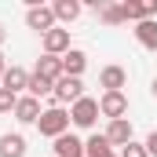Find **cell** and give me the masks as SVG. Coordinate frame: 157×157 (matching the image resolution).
<instances>
[{
  "label": "cell",
  "instance_id": "6da1fadb",
  "mask_svg": "<svg viewBox=\"0 0 157 157\" xmlns=\"http://www.w3.org/2000/svg\"><path fill=\"white\" fill-rule=\"evenodd\" d=\"M40 135H48V139H59V135H66L70 132V110H62V106H48L37 121Z\"/></svg>",
  "mask_w": 157,
  "mask_h": 157
},
{
  "label": "cell",
  "instance_id": "7a4b0ae2",
  "mask_svg": "<svg viewBox=\"0 0 157 157\" xmlns=\"http://www.w3.org/2000/svg\"><path fill=\"white\" fill-rule=\"evenodd\" d=\"M77 99H84V80L80 77H62L55 80V91H51V106H73Z\"/></svg>",
  "mask_w": 157,
  "mask_h": 157
},
{
  "label": "cell",
  "instance_id": "3957f363",
  "mask_svg": "<svg viewBox=\"0 0 157 157\" xmlns=\"http://www.w3.org/2000/svg\"><path fill=\"white\" fill-rule=\"evenodd\" d=\"M95 121H99V99L84 95V99H77V102L70 106V124H77V128H95Z\"/></svg>",
  "mask_w": 157,
  "mask_h": 157
},
{
  "label": "cell",
  "instance_id": "277c9868",
  "mask_svg": "<svg viewBox=\"0 0 157 157\" xmlns=\"http://www.w3.org/2000/svg\"><path fill=\"white\" fill-rule=\"evenodd\" d=\"M26 26H29V29H37L40 37H44V33H51V29H55V11H51L48 4H33V7L26 11Z\"/></svg>",
  "mask_w": 157,
  "mask_h": 157
},
{
  "label": "cell",
  "instance_id": "5b68a950",
  "mask_svg": "<svg viewBox=\"0 0 157 157\" xmlns=\"http://www.w3.org/2000/svg\"><path fill=\"white\" fill-rule=\"evenodd\" d=\"M99 113L110 121H121L128 113V95L124 91H102V99H99Z\"/></svg>",
  "mask_w": 157,
  "mask_h": 157
},
{
  "label": "cell",
  "instance_id": "8992f818",
  "mask_svg": "<svg viewBox=\"0 0 157 157\" xmlns=\"http://www.w3.org/2000/svg\"><path fill=\"white\" fill-rule=\"evenodd\" d=\"M40 99H33V95H18V102H15V121L18 124H37L40 121Z\"/></svg>",
  "mask_w": 157,
  "mask_h": 157
},
{
  "label": "cell",
  "instance_id": "52a82bcc",
  "mask_svg": "<svg viewBox=\"0 0 157 157\" xmlns=\"http://www.w3.org/2000/svg\"><path fill=\"white\" fill-rule=\"evenodd\" d=\"M70 51V29H51V33H44V55H55V59H62Z\"/></svg>",
  "mask_w": 157,
  "mask_h": 157
},
{
  "label": "cell",
  "instance_id": "ba28073f",
  "mask_svg": "<svg viewBox=\"0 0 157 157\" xmlns=\"http://www.w3.org/2000/svg\"><path fill=\"white\" fill-rule=\"evenodd\" d=\"M29 77H33V73H26L22 66H7V73H4V80H0V88L22 95V91H29Z\"/></svg>",
  "mask_w": 157,
  "mask_h": 157
},
{
  "label": "cell",
  "instance_id": "9c48e42d",
  "mask_svg": "<svg viewBox=\"0 0 157 157\" xmlns=\"http://www.w3.org/2000/svg\"><path fill=\"white\" fill-rule=\"evenodd\" d=\"M102 135L110 139V146H128V143H132V121H128V117L110 121V128H106Z\"/></svg>",
  "mask_w": 157,
  "mask_h": 157
},
{
  "label": "cell",
  "instance_id": "30bf717a",
  "mask_svg": "<svg viewBox=\"0 0 157 157\" xmlns=\"http://www.w3.org/2000/svg\"><path fill=\"white\" fill-rule=\"evenodd\" d=\"M37 77H44V80H62L66 73H62V59H55V55H40L37 59Z\"/></svg>",
  "mask_w": 157,
  "mask_h": 157
},
{
  "label": "cell",
  "instance_id": "8fae6325",
  "mask_svg": "<svg viewBox=\"0 0 157 157\" xmlns=\"http://www.w3.org/2000/svg\"><path fill=\"white\" fill-rule=\"evenodd\" d=\"M55 157H84V139H77V135H59L55 139Z\"/></svg>",
  "mask_w": 157,
  "mask_h": 157
},
{
  "label": "cell",
  "instance_id": "7c38bea8",
  "mask_svg": "<svg viewBox=\"0 0 157 157\" xmlns=\"http://www.w3.org/2000/svg\"><path fill=\"white\" fill-rule=\"evenodd\" d=\"M99 84H102L106 91H124V84H128V73H124V66H106V70L99 73Z\"/></svg>",
  "mask_w": 157,
  "mask_h": 157
},
{
  "label": "cell",
  "instance_id": "4fadbf2b",
  "mask_svg": "<svg viewBox=\"0 0 157 157\" xmlns=\"http://www.w3.org/2000/svg\"><path fill=\"white\" fill-rule=\"evenodd\" d=\"M135 40H139L146 51H157V18H143V22H135Z\"/></svg>",
  "mask_w": 157,
  "mask_h": 157
},
{
  "label": "cell",
  "instance_id": "5bb4252c",
  "mask_svg": "<svg viewBox=\"0 0 157 157\" xmlns=\"http://www.w3.org/2000/svg\"><path fill=\"white\" fill-rule=\"evenodd\" d=\"M84 66H88V55H84L80 48H70V51L62 55V73H66V77H80Z\"/></svg>",
  "mask_w": 157,
  "mask_h": 157
},
{
  "label": "cell",
  "instance_id": "9a60e30c",
  "mask_svg": "<svg viewBox=\"0 0 157 157\" xmlns=\"http://www.w3.org/2000/svg\"><path fill=\"white\" fill-rule=\"evenodd\" d=\"M0 157H26V139L18 132L0 135Z\"/></svg>",
  "mask_w": 157,
  "mask_h": 157
},
{
  "label": "cell",
  "instance_id": "2e32d148",
  "mask_svg": "<svg viewBox=\"0 0 157 157\" xmlns=\"http://www.w3.org/2000/svg\"><path fill=\"white\" fill-rule=\"evenodd\" d=\"M51 11H55V22H73V18H80L84 7H80L77 0H55Z\"/></svg>",
  "mask_w": 157,
  "mask_h": 157
},
{
  "label": "cell",
  "instance_id": "e0dca14e",
  "mask_svg": "<svg viewBox=\"0 0 157 157\" xmlns=\"http://www.w3.org/2000/svg\"><path fill=\"white\" fill-rule=\"evenodd\" d=\"M106 154H113V146H110L106 135H91V139H84V157H106Z\"/></svg>",
  "mask_w": 157,
  "mask_h": 157
},
{
  "label": "cell",
  "instance_id": "ac0fdd59",
  "mask_svg": "<svg viewBox=\"0 0 157 157\" xmlns=\"http://www.w3.org/2000/svg\"><path fill=\"white\" fill-rule=\"evenodd\" d=\"M51 91H55V84H51V80L37 77V73L29 77V91H26V95H33V99H40V95H51Z\"/></svg>",
  "mask_w": 157,
  "mask_h": 157
},
{
  "label": "cell",
  "instance_id": "d6986e66",
  "mask_svg": "<svg viewBox=\"0 0 157 157\" xmlns=\"http://www.w3.org/2000/svg\"><path fill=\"white\" fill-rule=\"evenodd\" d=\"M117 157H150V154H146V143H135V139H132L128 146L117 150Z\"/></svg>",
  "mask_w": 157,
  "mask_h": 157
},
{
  "label": "cell",
  "instance_id": "ffe728a7",
  "mask_svg": "<svg viewBox=\"0 0 157 157\" xmlns=\"http://www.w3.org/2000/svg\"><path fill=\"white\" fill-rule=\"evenodd\" d=\"M15 102H18V95L7 91V88H0V113H15Z\"/></svg>",
  "mask_w": 157,
  "mask_h": 157
},
{
  "label": "cell",
  "instance_id": "44dd1931",
  "mask_svg": "<svg viewBox=\"0 0 157 157\" xmlns=\"http://www.w3.org/2000/svg\"><path fill=\"white\" fill-rule=\"evenodd\" d=\"M146 154L157 157V132H150V135H146Z\"/></svg>",
  "mask_w": 157,
  "mask_h": 157
},
{
  "label": "cell",
  "instance_id": "7402d4cb",
  "mask_svg": "<svg viewBox=\"0 0 157 157\" xmlns=\"http://www.w3.org/2000/svg\"><path fill=\"white\" fill-rule=\"evenodd\" d=\"M4 73H7V62H4V51H0V80H4Z\"/></svg>",
  "mask_w": 157,
  "mask_h": 157
},
{
  "label": "cell",
  "instance_id": "603a6c76",
  "mask_svg": "<svg viewBox=\"0 0 157 157\" xmlns=\"http://www.w3.org/2000/svg\"><path fill=\"white\" fill-rule=\"evenodd\" d=\"M4 40H7V29H4V26H0V44H4Z\"/></svg>",
  "mask_w": 157,
  "mask_h": 157
},
{
  "label": "cell",
  "instance_id": "cb8c5ba5",
  "mask_svg": "<svg viewBox=\"0 0 157 157\" xmlns=\"http://www.w3.org/2000/svg\"><path fill=\"white\" fill-rule=\"evenodd\" d=\"M154 95H157V80H154Z\"/></svg>",
  "mask_w": 157,
  "mask_h": 157
},
{
  "label": "cell",
  "instance_id": "d4e9b609",
  "mask_svg": "<svg viewBox=\"0 0 157 157\" xmlns=\"http://www.w3.org/2000/svg\"><path fill=\"white\" fill-rule=\"evenodd\" d=\"M106 157H117V154H106Z\"/></svg>",
  "mask_w": 157,
  "mask_h": 157
}]
</instances>
